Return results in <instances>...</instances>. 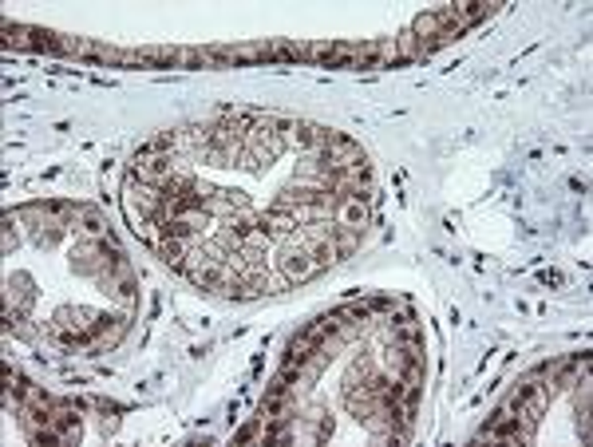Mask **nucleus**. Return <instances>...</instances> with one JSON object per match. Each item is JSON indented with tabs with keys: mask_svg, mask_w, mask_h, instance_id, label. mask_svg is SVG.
<instances>
[{
	"mask_svg": "<svg viewBox=\"0 0 593 447\" xmlns=\"http://www.w3.org/2000/svg\"><path fill=\"white\" fill-rule=\"evenodd\" d=\"M320 269V261L309 254V250H289V254L281 258V277L285 281H304V277H312Z\"/></svg>",
	"mask_w": 593,
	"mask_h": 447,
	"instance_id": "nucleus-1",
	"label": "nucleus"
}]
</instances>
